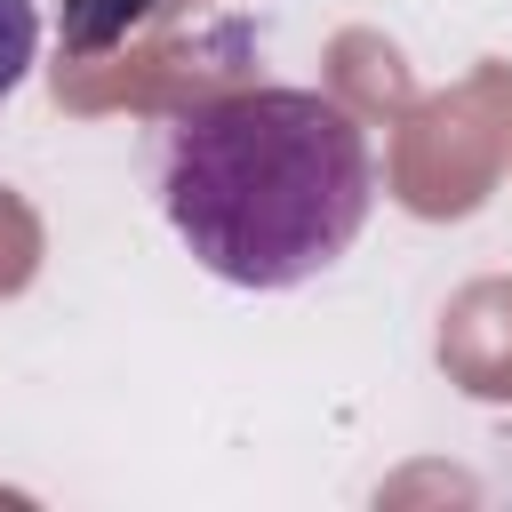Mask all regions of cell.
Wrapping results in <instances>:
<instances>
[{
  "label": "cell",
  "mask_w": 512,
  "mask_h": 512,
  "mask_svg": "<svg viewBox=\"0 0 512 512\" xmlns=\"http://www.w3.org/2000/svg\"><path fill=\"white\" fill-rule=\"evenodd\" d=\"M376 176L360 120L320 88H232L168 120L160 208L200 272L296 288L368 224Z\"/></svg>",
  "instance_id": "1"
},
{
  "label": "cell",
  "mask_w": 512,
  "mask_h": 512,
  "mask_svg": "<svg viewBox=\"0 0 512 512\" xmlns=\"http://www.w3.org/2000/svg\"><path fill=\"white\" fill-rule=\"evenodd\" d=\"M152 0H72V24H64V40L80 48V56H96L112 32H128L136 16H144Z\"/></svg>",
  "instance_id": "3"
},
{
  "label": "cell",
  "mask_w": 512,
  "mask_h": 512,
  "mask_svg": "<svg viewBox=\"0 0 512 512\" xmlns=\"http://www.w3.org/2000/svg\"><path fill=\"white\" fill-rule=\"evenodd\" d=\"M32 56H40V8L32 0H0V104L24 88Z\"/></svg>",
  "instance_id": "2"
}]
</instances>
